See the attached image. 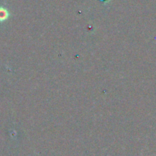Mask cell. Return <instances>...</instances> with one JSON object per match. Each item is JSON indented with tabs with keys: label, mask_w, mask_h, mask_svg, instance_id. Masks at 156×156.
<instances>
[{
	"label": "cell",
	"mask_w": 156,
	"mask_h": 156,
	"mask_svg": "<svg viewBox=\"0 0 156 156\" xmlns=\"http://www.w3.org/2000/svg\"><path fill=\"white\" fill-rule=\"evenodd\" d=\"M9 16L7 10L5 9L4 8H0V21H2L5 20Z\"/></svg>",
	"instance_id": "obj_1"
}]
</instances>
